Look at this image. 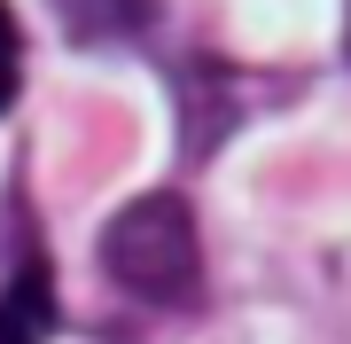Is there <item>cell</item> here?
Segmentation results:
<instances>
[{
  "label": "cell",
  "mask_w": 351,
  "mask_h": 344,
  "mask_svg": "<svg viewBox=\"0 0 351 344\" xmlns=\"http://www.w3.org/2000/svg\"><path fill=\"white\" fill-rule=\"evenodd\" d=\"M16 78H24V32H16L8 0H0V110L16 102Z\"/></svg>",
  "instance_id": "obj_4"
},
{
  "label": "cell",
  "mask_w": 351,
  "mask_h": 344,
  "mask_svg": "<svg viewBox=\"0 0 351 344\" xmlns=\"http://www.w3.org/2000/svg\"><path fill=\"white\" fill-rule=\"evenodd\" d=\"M55 8H63V24L78 39H125V32L149 24L156 0H55Z\"/></svg>",
  "instance_id": "obj_3"
},
{
  "label": "cell",
  "mask_w": 351,
  "mask_h": 344,
  "mask_svg": "<svg viewBox=\"0 0 351 344\" xmlns=\"http://www.w3.org/2000/svg\"><path fill=\"white\" fill-rule=\"evenodd\" d=\"M55 329V297H47V266H32L8 282V290H0V344H39Z\"/></svg>",
  "instance_id": "obj_2"
},
{
  "label": "cell",
  "mask_w": 351,
  "mask_h": 344,
  "mask_svg": "<svg viewBox=\"0 0 351 344\" xmlns=\"http://www.w3.org/2000/svg\"><path fill=\"white\" fill-rule=\"evenodd\" d=\"M101 274L141 306H188L203 282V242L180 196H141L101 235Z\"/></svg>",
  "instance_id": "obj_1"
}]
</instances>
